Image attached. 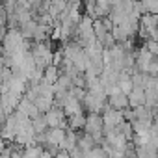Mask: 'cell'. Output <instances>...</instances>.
<instances>
[{"label": "cell", "instance_id": "obj_8", "mask_svg": "<svg viewBox=\"0 0 158 158\" xmlns=\"http://www.w3.org/2000/svg\"><path fill=\"white\" fill-rule=\"evenodd\" d=\"M108 104H110L114 110H119V112H125L127 108H130L128 95H125V93H117V95L108 97Z\"/></svg>", "mask_w": 158, "mask_h": 158}, {"label": "cell", "instance_id": "obj_1", "mask_svg": "<svg viewBox=\"0 0 158 158\" xmlns=\"http://www.w3.org/2000/svg\"><path fill=\"white\" fill-rule=\"evenodd\" d=\"M32 54H34V60H35L37 69L45 71L47 67H50V65H52L54 52L50 50L48 43H35V45L32 47Z\"/></svg>", "mask_w": 158, "mask_h": 158}, {"label": "cell", "instance_id": "obj_13", "mask_svg": "<svg viewBox=\"0 0 158 158\" xmlns=\"http://www.w3.org/2000/svg\"><path fill=\"white\" fill-rule=\"evenodd\" d=\"M60 67L58 65H50V67H47L45 69V80L47 82H50V84H56L58 80H60Z\"/></svg>", "mask_w": 158, "mask_h": 158}, {"label": "cell", "instance_id": "obj_9", "mask_svg": "<svg viewBox=\"0 0 158 158\" xmlns=\"http://www.w3.org/2000/svg\"><path fill=\"white\" fill-rule=\"evenodd\" d=\"M128 102H130V108L145 106V88H134L128 93Z\"/></svg>", "mask_w": 158, "mask_h": 158}, {"label": "cell", "instance_id": "obj_3", "mask_svg": "<svg viewBox=\"0 0 158 158\" xmlns=\"http://www.w3.org/2000/svg\"><path fill=\"white\" fill-rule=\"evenodd\" d=\"M102 119H104V130H117V132H119V127L125 123L123 112L114 110L110 104L106 106V110H104V114H102Z\"/></svg>", "mask_w": 158, "mask_h": 158}, {"label": "cell", "instance_id": "obj_6", "mask_svg": "<svg viewBox=\"0 0 158 158\" xmlns=\"http://www.w3.org/2000/svg\"><path fill=\"white\" fill-rule=\"evenodd\" d=\"M47 123H48V127L50 128H65L67 125H65V112L61 110V108H58V106H54L52 110H48L47 114Z\"/></svg>", "mask_w": 158, "mask_h": 158}, {"label": "cell", "instance_id": "obj_12", "mask_svg": "<svg viewBox=\"0 0 158 158\" xmlns=\"http://www.w3.org/2000/svg\"><path fill=\"white\" fill-rule=\"evenodd\" d=\"M138 158H158V151L152 145H136Z\"/></svg>", "mask_w": 158, "mask_h": 158}, {"label": "cell", "instance_id": "obj_2", "mask_svg": "<svg viewBox=\"0 0 158 158\" xmlns=\"http://www.w3.org/2000/svg\"><path fill=\"white\" fill-rule=\"evenodd\" d=\"M86 134H89L97 143L104 141V119L101 114H89L88 115V123H86Z\"/></svg>", "mask_w": 158, "mask_h": 158}, {"label": "cell", "instance_id": "obj_5", "mask_svg": "<svg viewBox=\"0 0 158 158\" xmlns=\"http://www.w3.org/2000/svg\"><path fill=\"white\" fill-rule=\"evenodd\" d=\"M106 102L108 101H104V99H101V97H97V95H93V93L88 91V95L84 99V108L89 114H99V112H104L106 110V106H108Z\"/></svg>", "mask_w": 158, "mask_h": 158}, {"label": "cell", "instance_id": "obj_10", "mask_svg": "<svg viewBox=\"0 0 158 158\" xmlns=\"http://www.w3.org/2000/svg\"><path fill=\"white\" fill-rule=\"evenodd\" d=\"M17 110H21V112H24L26 115H30L32 119H35V117H39L41 115V112H39V108L35 106V102H32L30 99H23L21 102H19V108Z\"/></svg>", "mask_w": 158, "mask_h": 158}, {"label": "cell", "instance_id": "obj_15", "mask_svg": "<svg viewBox=\"0 0 158 158\" xmlns=\"http://www.w3.org/2000/svg\"><path fill=\"white\" fill-rule=\"evenodd\" d=\"M32 123H34V128H35V132H37V134L47 132V128H50V127H48V123H47V115H45V114H41L39 117L32 119Z\"/></svg>", "mask_w": 158, "mask_h": 158}, {"label": "cell", "instance_id": "obj_14", "mask_svg": "<svg viewBox=\"0 0 158 158\" xmlns=\"http://www.w3.org/2000/svg\"><path fill=\"white\" fill-rule=\"evenodd\" d=\"M158 104V91L156 89H145V106L154 110Z\"/></svg>", "mask_w": 158, "mask_h": 158}, {"label": "cell", "instance_id": "obj_4", "mask_svg": "<svg viewBox=\"0 0 158 158\" xmlns=\"http://www.w3.org/2000/svg\"><path fill=\"white\" fill-rule=\"evenodd\" d=\"M154 58H156V56H154L147 47L139 48V50H138V54H136V67H138V71H139V73L149 74V67H151V63H152V60H154Z\"/></svg>", "mask_w": 158, "mask_h": 158}, {"label": "cell", "instance_id": "obj_7", "mask_svg": "<svg viewBox=\"0 0 158 158\" xmlns=\"http://www.w3.org/2000/svg\"><path fill=\"white\" fill-rule=\"evenodd\" d=\"M63 112L67 114V115H74V114H82L84 112V102L80 101V99H76L71 91H69V95H67V101H65V104H63Z\"/></svg>", "mask_w": 158, "mask_h": 158}, {"label": "cell", "instance_id": "obj_11", "mask_svg": "<svg viewBox=\"0 0 158 158\" xmlns=\"http://www.w3.org/2000/svg\"><path fill=\"white\" fill-rule=\"evenodd\" d=\"M86 123H88V115H84V112H82V114L69 115V128H71V130L86 128Z\"/></svg>", "mask_w": 158, "mask_h": 158}]
</instances>
